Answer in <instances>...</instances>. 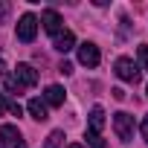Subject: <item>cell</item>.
Returning a JSON list of instances; mask_svg holds the SVG:
<instances>
[{
	"mask_svg": "<svg viewBox=\"0 0 148 148\" xmlns=\"http://www.w3.org/2000/svg\"><path fill=\"white\" fill-rule=\"evenodd\" d=\"M61 145H64V131H52L47 136V145L44 148H61Z\"/></svg>",
	"mask_w": 148,
	"mask_h": 148,
	"instance_id": "obj_12",
	"label": "cell"
},
{
	"mask_svg": "<svg viewBox=\"0 0 148 148\" xmlns=\"http://www.w3.org/2000/svg\"><path fill=\"white\" fill-rule=\"evenodd\" d=\"M18 41H23V44H32L35 41V35H38V18L32 15V12H26V15H21V21H18Z\"/></svg>",
	"mask_w": 148,
	"mask_h": 148,
	"instance_id": "obj_1",
	"label": "cell"
},
{
	"mask_svg": "<svg viewBox=\"0 0 148 148\" xmlns=\"http://www.w3.org/2000/svg\"><path fill=\"white\" fill-rule=\"evenodd\" d=\"M84 139H87V145H90V148H108V142L102 139V134H90V131H87V134H84Z\"/></svg>",
	"mask_w": 148,
	"mask_h": 148,
	"instance_id": "obj_13",
	"label": "cell"
},
{
	"mask_svg": "<svg viewBox=\"0 0 148 148\" xmlns=\"http://www.w3.org/2000/svg\"><path fill=\"white\" fill-rule=\"evenodd\" d=\"M102 125H105V110H102L99 105H93V108H90V119H87V131H90V134H99Z\"/></svg>",
	"mask_w": 148,
	"mask_h": 148,
	"instance_id": "obj_10",
	"label": "cell"
},
{
	"mask_svg": "<svg viewBox=\"0 0 148 148\" xmlns=\"http://www.w3.org/2000/svg\"><path fill=\"white\" fill-rule=\"evenodd\" d=\"M113 131H116V136H119L122 142L134 139V116H131V113H125V110L113 113Z\"/></svg>",
	"mask_w": 148,
	"mask_h": 148,
	"instance_id": "obj_3",
	"label": "cell"
},
{
	"mask_svg": "<svg viewBox=\"0 0 148 148\" xmlns=\"http://www.w3.org/2000/svg\"><path fill=\"white\" fill-rule=\"evenodd\" d=\"M41 23H44V29H47L49 35H58V32H61V23H64V21H61V15H58L55 9H47V12L41 15Z\"/></svg>",
	"mask_w": 148,
	"mask_h": 148,
	"instance_id": "obj_7",
	"label": "cell"
},
{
	"mask_svg": "<svg viewBox=\"0 0 148 148\" xmlns=\"http://www.w3.org/2000/svg\"><path fill=\"white\" fill-rule=\"evenodd\" d=\"M142 136H145V142H148V116L142 119Z\"/></svg>",
	"mask_w": 148,
	"mask_h": 148,
	"instance_id": "obj_19",
	"label": "cell"
},
{
	"mask_svg": "<svg viewBox=\"0 0 148 148\" xmlns=\"http://www.w3.org/2000/svg\"><path fill=\"white\" fill-rule=\"evenodd\" d=\"M67 148H84V145H79V142H76V145H67Z\"/></svg>",
	"mask_w": 148,
	"mask_h": 148,
	"instance_id": "obj_21",
	"label": "cell"
},
{
	"mask_svg": "<svg viewBox=\"0 0 148 148\" xmlns=\"http://www.w3.org/2000/svg\"><path fill=\"white\" fill-rule=\"evenodd\" d=\"M12 79L26 90V87H35L38 84V70L32 67V64H18L15 67V73H12Z\"/></svg>",
	"mask_w": 148,
	"mask_h": 148,
	"instance_id": "obj_4",
	"label": "cell"
},
{
	"mask_svg": "<svg viewBox=\"0 0 148 148\" xmlns=\"http://www.w3.org/2000/svg\"><path fill=\"white\" fill-rule=\"evenodd\" d=\"M113 70H116V76H119L122 82H128V84H136V82L142 79V73H139V67H136V64H134L131 58H116Z\"/></svg>",
	"mask_w": 148,
	"mask_h": 148,
	"instance_id": "obj_2",
	"label": "cell"
},
{
	"mask_svg": "<svg viewBox=\"0 0 148 148\" xmlns=\"http://www.w3.org/2000/svg\"><path fill=\"white\" fill-rule=\"evenodd\" d=\"M6 90H9V93H23V87H21L12 76H6Z\"/></svg>",
	"mask_w": 148,
	"mask_h": 148,
	"instance_id": "obj_15",
	"label": "cell"
},
{
	"mask_svg": "<svg viewBox=\"0 0 148 148\" xmlns=\"http://www.w3.org/2000/svg\"><path fill=\"white\" fill-rule=\"evenodd\" d=\"M26 110H29V116H32V119H38V122L49 119V113H47V105H44V99H29Z\"/></svg>",
	"mask_w": 148,
	"mask_h": 148,
	"instance_id": "obj_11",
	"label": "cell"
},
{
	"mask_svg": "<svg viewBox=\"0 0 148 148\" xmlns=\"http://www.w3.org/2000/svg\"><path fill=\"white\" fill-rule=\"evenodd\" d=\"M0 142H3V148H26V139L21 136V131L15 125H3L0 128Z\"/></svg>",
	"mask_w": 148,
	"mask_h": 148,
	"instance_id": "obj_5",
	"label": "cell"
},
{
	"mask_svg": "<svg viewBox=\"0 0 148 148\" xmlns=\"http://www.w3.org/2000/svg\"><path fill=\"white\" fill-rule=\"evenodd\" d=\"M99 47L96 44H82L79 47V61L84 64V67H99Z\"/></svg>",
	"mask_w": 148,
	"mask_h": 148,
	"instance_id": "obj_6",
	"label": "cell"
},
{
	"mask_svg": "<svg viewBox=\"0 0 148 148\" xmlns=\"http://www.w3.org/2000/svg\"><path fill=\"white\" fill-rule=\"evenodd\" d=\"M145 93H148V87H145Z\"/></svg>",
	"mask_w": 148,
	"mask_h": 148,
	"instance_id": "obj_22",
	"label": "cell"
},
{
	"mask_svg": "<svg viewBox=\"0 0 148 148\" xmlns=\"http://www.w3.org/2000/svg\"><path fill=\"white\" fill-rule=\"evenodd\" d=\"M58 52H70L73 47H76V35H73L70 29H61L58 35H55V44H52Z\"/></svg>",
	"mask_w": 148,
	"mask_h": 148,
	"instance_id": "obj_8",
	"label": "cell"
},
{
	"mask_svg": "<svg viewBox=\"0 0 148 148\" xmlns=\"http://www.w3.org/2000/svg\"><path fill=\"white\" fill-rule=\"evenodd\" d=\"M9 110V102H6V93H0V116Z\"/></svg>",
	"mask_w": 148,
	"mask_h": 148,
	"instance_id": "obj_16",
	"label": "cell"
},
{
	"mask_svg": "<svg viewBox=\"0 0 148 148\" xmlns=\"http://www.w3.org/2000/svg\"><path fill=\"white\" fill-rule=\"evenodd\" d=\"M9 110H12V113H15V116H21V113H23V108H21V105H18V102H9Z\"/></svg>",
	"mask_w": 148,
	"mask_h": 148,
	"instance_id": "obj_17",
	"label": "cell"
},
{
	"mask_svg": "<svg viewBox=\"0 0 148 148\" xmlns=\"http://www.w3.org/2000/svg\"><path fill=\"white\" fill-rule=\"evenodd\" d=\"M3 73H6V64H3V58H0V76H3Z\"/></svg>",
	"mask_w": 148,
	"mask_h": 148,
	"instance_id": "obj_20",
	"label": "cell"
},
{
	"mask_svg": "<svg viewBox=\"0 0 148 148\" xmlns=\"http://www.w3.org/2000/svg\"><path fill=\"white\" fill-rule=\"evenodd\" d=\"M58 70H61V73H64V76H70V73H73V64H67V61H64V64H61V67H58Z\"/></svg>",
	"mask_w": 148,
	"mask_h": 148,
	"instance_id": "obj_18",
	"label": "cell"
},
{
	"mask_svg": "<svg viewBox=\"0 0 148 148\" xmlns=\"http://www.w3.org/2000/svg\"><path fill=\"white\" fill-rule=\"evenodd\" d=\"M44 105H52V108L64 105V87L61 84H49L47 93H44Z\"/></svg>",
	"mask_w": 148,
	"mask_h": 148,
	"instance_id": "obj_9",
	"label": "cell"
},
{
	"mask_svg": "<svg viewBox=\"0 0 148 148\" xmlns=\"http://www.w3.org/2000/svg\"><path fill=\"white\" fill-rule=\"evenodd\" d=\"M136 55H139V64H142V70H148V44H139Z\"/></svg>",
	"mask_w": 148,
	"mask_h": 148,
	"instance_id": "obj_14",
	"label": "cell"
}]
</instances>
